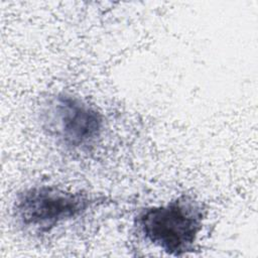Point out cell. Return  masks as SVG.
<instances>
[{
	"instance_id": "cell-2",
	"label": "cell",
	"mask_w": 258,
	"mask_h": 258,
	"mask_svg": "<svg viewBox=\"0 0 258 258\" xmlns=\"http://www.w3.org/2000/svg\"><path fill=\"white\" fill-rule=\"evenodd\" d=\"M96 201L83 190L33 185L17 195L12 208L13 218L23 231L45 235L60 224L83 216Z\"/></svg>"
},
{
	"instance_id": "cell-3",
	"label": "cell",
	"mask_w": 258,
	"mask_h": 258,
	"mask_svg": "<svg viewBox=\"0 0 258 258\" xmlns=\"http://www.w3.org/2000/svg\"><path fill=\"white\" fill-rule=\"evenodd\" d=\"M42 129L70 150H86L100 139L104 117L94 106L69 93L50 96L40 110Z\"/></svg>"
},
{
	"instance_id": "cell-1",
	"label": "cell",
	"mask_w": 258,
	"mask_h": 258,
	"mask_svg": "<svg viewBox=\"0 0 258 258\" xmlns=\"http://www.w3.org/2000/svg\"><path fill=\"white\" fill-rule=\"evenodd\" d=\"M206 214L202 202L183 194L165 205L140 210L134 227L145 241L170 256L181 257L195 250Z\"/></svg>"
}]
</instances>
